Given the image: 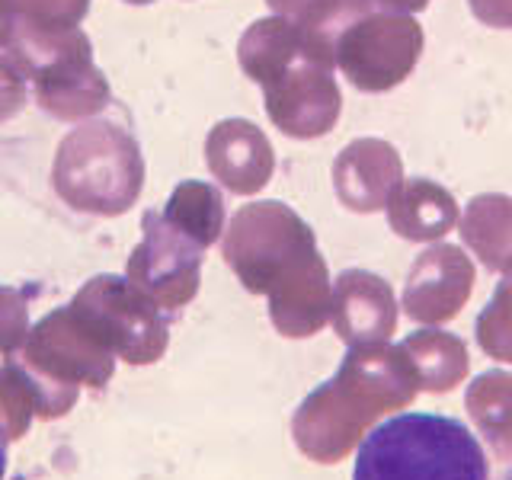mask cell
<instances>
[{"instance_id":"52a82bcc","label":"cell","mask_w":512,"mask_h":480,"mask_svg":"<svg viewBox=\"0 0 512 480\" xmlns=\"http://www.w3.org/2000/svg\"><path fill=\"white\" fill-rule=\"evenodd\" d=\"M71 311L84 320V327L116 359L128 365H154L164 359L170 346V320L167 311L128 282V276L100 272L77 288L71 298Z\"/></svg>"},{"instance_id":"83f0119b","label":"cell","mask_w":512,"mask_h":480,"mask_svg":"<svg viewBox=\"0 0 512 480\" xmlns=\"http://www.w3.org/2000/svg\"><path fill=\"white\" fill-rule=\"evenodd\" d=\"M13 36H16V23L10 20V16L0 13V52H7L10 42H13Z\"/></svg>"},{"instance_id":"1f68e13d","label":"cell","mask_w":512,"mask_h":480,"mask_svg":"<svg viewBox=\"0 0 512 480\" xmlns=\"http://www.w3.org/2000/svg\"><path fill=\"white\" fill-rule=\"evenodd\" d=\"M509 468H512V464H509Z\"/></svg>"},{"instance_id":"d4e9b609","label":"cell","mask_w":512,"mask_h":480,"mask_svg":"<svg viewBox=\"0 0 512 480\" xmlns=\"http://www.w3.org/2000/svg\"><path fill=\"white\" fill-rule=\"evenodd\" d=\"M26 100H29L26 74L16 68V61L7 52H0V125L20 116Z\"/></svg>"},{"instance_id":"9c48e42d","label":"cell","mask_w":512,"mask_h":480,"mask_svg":"<svg viewBox=\"0 0 512 480\" xmlns=\"http://www.w3.org/2000/svg\"><path fill=\"white\" fill-rule=\"evenodd\" d=\"M20 362L52 388L80 394V388L103 391L116 375L119 359L84 327L71 304H64L29 327Z\"/></svg>"},{"instance_id":"8fae6325","label":"cell","mask_w":512,"mask_h":480,"mask_svg":"<svg viewBox=\"0 0 512 480\" xmlns=\"http://www.w3.org/2000/svg\"><path fill=\"white\" fill-rule=\"evenodd\" d=\"M474 288L471 256L455 244H432L410 266L400 308L416 324H445L461 314Z\"/></svg>"},{"instance_id":"7c38bea8","label":"cell","mask_w":512,"mask_h":480,"mask_svg":"<svg viewBox=\"0 0 512 480\" xmlns=\"http://www.w3.org/2000/svg\"><path fill=\"white\" fill-rule=\"evenodd\" d=\"M330 324L346 346L388 343L397 330L394 288L368 269H346L333 282Z\"/></svg>"},{"instance_id":"f1b7e54d","label":"cell","mask_w":512,"mask_h":480,"mask_svg":"<svg viewBox=\"0 0 512 480\" xmlns=\"http://www.w3.org/2000/svg\"><path fill=\"white\" fill-rule=\"evenodd\" d=\"M7 448H10V439H7L4 426H0V480L7 477Z\"/></svg>"},{"instance_id":"277c9868","label":"cell","mask_w":512,"mask_h":480,"mask_svg":"<svg viewBox=\"0 0 512 480\" xmlns=\"http://www.w3.org/2000/svg\"><path fill=\"white\" fill-rule=\"evenodd\" d=\"M352 480H490V464L455 416L400 413L368 429Z\"/></svg>"},{"instance_id":"484cf974","label":"cell","mask_w":512,"mask_h":480,"mask_svg":"<svg viewBox=\"0 0 512 480\" xmlns=\"http://www.w3.org/2000/svg\"><path fill=\"white\" fill-rule=\"evenodd\" d=\"M349 16L359 20L365 13H378V10H391V13H416V10H426L429 0H346Z\"/></svg>"},{"instance_id":"5bb4252c","label":"cell","mask_w":512,"mask_h":480,"mask_svg":"<svg viewBox=\"0 0 512 480\" xmlns=\"http://www.w3.org/2000/svg\"><path fill=\"white\" fill-rule=\"evenodd\" d=\"M404 183V164L394 144L381 138H356L333 160V189L349 212L372 215L388 205Z\"/></svg>"},{"instance_id":"7402d4cb","label":"cell","mask_w":512,"mask_h":480,"mask_svg":"<svg viewBox=\"0 0 512 480\" xmlns=\"http://www.w3.org/2000/svg\"><path fill=\"white\" fill-rule=\"evenodd\" d=\"M87 10L90 0H0V13L36 29H77Z\"/></svg>"},{"instance_id":"4316f807","label":"cell","mask_w":512,"mask_h":480,"mask_svg":"<svg viewBox=\"0 0 512 480\" xmlns=\"http://www.w3.org/2000/svg\"><path fill=\"white\" fill-rule=\"evenodd\" d=\"M468 7L484 26L512 29V0H468Z\"/></svg>"},{"instance_id":"ffe728a7","label":"cell","mask_w":512,"mask_h":480,"mask_svg":"<svg viewBox=\"0 0 512 480\" xmlns=\"http://www.w3.org/2000/svg\"><path fill=\"white\" fill-rule=\"evenodd\" d=\"M176 231L196 240L202 250L218 244L224 234V196L221 189L205 180H183L170 192L167 205L160 208Z\"/></svg>"},{"instance_id":"d6986e66","label":"cell","mask_w":512,"mask_h":480,"mask_svg":"<svg viewBox=\"0 0 512 480\" xmlns=\"http://www.w3.org/2000/svg\"><path fill=\"white\" fill-rule=\"evenodd\" d=\"M477 432L493 448V455L512 464V375L493 368V372L477 375L464 394Z\"/></svg>"},{"instance_id":"ba28073f","label":"cell","mask_w":512,"mask_h":480,"mask_svg":"<svg viewBox=\"0 0 512 480\" xmlns=\"http://www.w3.org/2000/svg\"><path fill=\"white\" fill-rule=\"evenodd\" d=\"M423 26L410 13H365L333 36L336 68L362 93H388L423 55Z\"/></svg>"},{"instance_id":"4dcf8cb0","label":"cell","mask_w":512,"mask_h":480,"mask_svg":"<svg viewBox=\"0 0 512 480\" xmlns=\"http://www.w3.org/2000/svg\"><path fill=\"white\" fill-rule=\"evenodd\" d=\"M500 480H512V468H506V471L500 474Z\"/></svg>"},{"instance_id":"7a4b0ae2","label":"cell","mask_w":512,"mask_h":480,"mask_svg":"<svg viewBox=\"0 0 512 480\" xmlns=\"http://www.w3.org/2000/svg\"><path fill=\"white\" fill-rule=\"evenodd\" d=\"M237 61L263 87L266 116L282 135L311 141L333 132L343 109L333 36L285 16H263L240 36Z\"/></svg>"},{"instance_id":"9a60e30c","label":"cell","mask_w":512,"mask_h":480,"mask_svg":"<svg viewBox=\"0 0 512 480\" xmlns=\"http://www.w3.org/2000/svg\"><path fill=\"white\" fill-rule=\"evenodd\" d=\"M80 394L58 391L39 375H32L20 359L0 365V426L10 442H20L32 420H58L68 416Z\"/></svg>"},{"instance_id":"44dd1931","label":"cell","mask_w":512,"mask_h":480,"mask_svg":"<svg viewBox=\"0 0 512 480\" xmlns=\"http://www.w3.org/2000/svg\"><path fill=\"white\" fill-rule=\"evenodd\" d=\"M474 330H477L480 349H484L490 359L512 365V272L496 285L487 308L474 320Z\"/></svg>"},{"instance_id":"e0dca14e","label":"cell","mask_w":512,"mask_h":480,"mask_svg":"<svg viewBox=\"0 0 512 480\" xmlns=\"http://www.w3.org/2000/svg\"><path fill=\"white\" fill-rule=\"evenodd\" d=\"M400 349H404L413 375L420 381V391L445 394L468 378V368H471L468 346H464V340L455 333L426 327V330L404 336Z\"/></svg>"},{"instance_id":"8992f818","label":"cell","mask_w":512,"mask_h":480,"mask_svg":"<svg viewBox=\"0 0 512 480\" xmlns=\"http://www.w3.org/2000/svg\"><path fill=\"white\" fill-rule=\"evenodd\" d=\"M16 68L32 80L42 112L61 122H87L112 100L109 80L93 61V45L84 29H36L16 23L7 48Z\"/></svg>"},{"instance_id":"cb8c5ba5","label":"cell","mask_w":512,"mask_h":480,"mask_svg":"<svg viewBox=\"0 0 512 480\" xmlns=\"http://www.w3.org/2000/svg\"><path fill=\"white\" fill-rule=\"evenodd\" d=\"M29 304L26 292L13 285H0V356L16 359L29 336Z\"/></svg>"},{"instance_id":"30bf717a","label":"cell","mask_w":512,"mask_h":480,"mask_svg":"<svg viewBox=\"0 0 512 480\" xmlns=\"http://www.w3.org/2000/svg\"><path fill=\"white\" fill-rule=\"evenodd\" d=\"M202 256L205 250L189 240L183 231L160 212L141 215V240L128 253L125 276L135 288H141L160 311H180L199 295L202 282Z\"/></svg>"},{"instance_id":"6da1fadb","label":"cell","mask_w":512,"mask_h":480,"mask_svg":"<svg viewBox=\"0 0 512 480\" xmlns=\"http://www.w3.org/2000/svg\"><path fill=\"white\" fill-rule=\"evenodd\" d=\"M221 256L250 295L269 298V320L288 340H308L330 320L333 282L311 224L285 202H250L221 234Z\"/></svg>"},{"instance_id":"4fadbf2b","label":"cell","mask_w":512,"mask_h":480,"mask_svg":"<svg viewBox=\"0 0 512 480\" xmlns=\"http://www.w3.org/2000/svg\"><path fill=\"white\" fill-rule=\"evenodd\" d=\"M205 164L234 196H256L276 170V151L250 119H221L205 138Z\"/></svg>"},{"instance_id":"3957f363","label":"cell","mask_w":512,"mask_h":480,"mask_svg":"<svg viewBox=\"0 0 512 480\" xmlns=\"http://www.w3.org/2000/svg\"><path fill=\"white\" fill-rule=\"evenodd\" d=\"M416 394L404 349L391 343L349 346L336 375L301 400L292 416L298 452L317 464H340L375 429L381 416L407 410Z\"/></svg>"},{"instance_id":"5b68a950","label":"cell","mask_w":512,"mask_h":480,"mask_svg":"<svg viewBox=\"0 0 512 480\" xmlns=\"http://www.w3.org/2000/svg\"><path fill=\"white\" fill-rule=\"evenodd\" d=\"M52 186L64 205L96 218H119L141 199L144 157L128 128L96 119L61 138Z\"/></svg>"},{"instance_id":"ac0fdd59","label":"cell","mask_w":512,"mask_h":480,"mask_svg":"<svg viewBox=\"0 0 512 480\" xmlns=\"http://www.w3.org/2000/svg\"><path fill=\"white\" fill-rule=\"evenodd\" d=\"M464 247L477 253V260L490 272H512V199L500 192H484L468 202L461 218Z\"/></svg>"},{"instance_id":"603a6c76","label":"cell","mask_w":512,"mask_h":480,"mask_svg":"<svg viewBox=\"0 0 512 480\" xmlns=\"http://www.w3.org/2000/svg\"><path fill=\"white\" fill-rule=\"evenodd\" d=\"M266 4L276 16L320 29V32H327V36H336L343 26L352 23L346 0H266Z\"/></svg>"},{"instance_id":"2e32d148","label":"cell","mask_w":512,"mask_h":480,"mask_svg":"<svg viewBox=\"0 0 512 480\" xmlns=\"http://www.w3.org/2000/svg\"><path fill=\"white\" fill-rule=\"evenodd\" d=\"M384 212H388L391 231L404 240H413V244L442 240L461 221L452 192L432 180H423V176L400 183L391 192Z\"/></svg>"},{"instance_id":"f546056e","label":"cell","mask_w":512,"mask_h":480,"mask_svg":"<svg viewBox=\"0 0 512 480\" xmlns=\"http://www.w3.org/2000/svg\"><path fill=\"white\" fill-rule=\"evenodd\" d=\"M125 4H138L141 7V4H154V0H125Z\"/></svg>"}]
</instances>
